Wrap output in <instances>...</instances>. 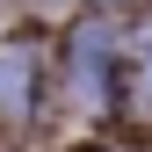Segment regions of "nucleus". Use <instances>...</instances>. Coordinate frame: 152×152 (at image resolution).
<instances>
[{
    "mask_svg": "<svg viewBox=\"0 0 152 152\" xmlns=\"http://www.w3.org/2000/svg\"><path fill=\"white\" fill-rule=\"evenodd\" d=\"M138 87H145V102H152V29H145V72H138Z\"/></svg>",
    "mask_w": 152,
    "mask_h": 152,
    "instance_id": "obj_3",
    "label": "nucleus"
},
{
    "mask_svg": "<svg viewBox=\"0 0 152 152\" xmlns=\"http://www.w3.org/2000/svg\"><path fill=\"white\" fill-rule=\"evenodd\" d=\"M29 94H36V58L22 44H7L0 51V109H29Z\"/></svg>",
    "mask_w": 152,
    "mask_h": 152,
    "instance_id": "obj_1",
    "label": "nucleus"
},
{
    "mask_svg": "<svg viewBox=\"0 0 152 152\" xmlns=\"http://www.w3.org/2000/svg\"><path fill=\"white\" fill-rule=\"evenodd\" d=\"M72 58H80V94H94L102 87V58H109V29H87Z\"/></svg>",
    "mask_w": 152,
    "mask_h": 152,
    "instance_id": "obj_2",
    "label": "nucleus"
}]
</instances>
